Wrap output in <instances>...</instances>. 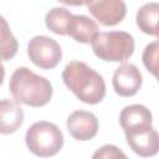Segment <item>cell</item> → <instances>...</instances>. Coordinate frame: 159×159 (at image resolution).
<instances>
[{
    "label": "cell",
    "instance_id": "cell-1",
    "mask_svg": "<svg viewBox=\"0 0 159 159\" xmlns=\"http://www.w3.org/2000/svg\"><path fill=\"white\" fill-rule=\"evenodd\" d=\"M66 87L83 103L97 104L106 96L103 77L82 61H71L62 71Z\"/></svg>",
    "mask_w": 159,
    "mask_h": 159
},
{
    "label": "cell",
    "instance_id": "cell-2",
    "mask_svg": "<svg viewBox=\"0 0 159 159\" xmlns=\"http://www.w3.org/2000/svg\"><path fill=\"white\" fill-rule=\"evenodd\" d=\"M9 89L14 99L30 107H43L52 98L51 82L27 67H19L10 77Z\"/></svg>",
    "mask_w": 159,
    "mask_h": 159
},
{
    "label": "cell",
    "instance_id": "cell-3",
    "mask_svg": "<svg viewBox=\"0 0 159 159\" xmlns=\"http://www.w3.org/2000/svg\"><path fill=\"white\" fill-rule=\"evenodd\" d=\"M91 45L94 55L107 62H124L134 51V39L125 31L98 32Z\"/></svg>",
    "mask_w": 159,
    "mask_h": 159
},
{
    "label": "cell",
    "instance_id": "cell-4",
    "mask_svg": "<svg viewBox=\"0 0 159 159\" xmlns=\"http://www.w3.org/2000/svg\"><path fill=\"white\" fill-rule=\"evenodd\" d=\"M25 142L27 149L34 155L48 158L56 155L62 149L63 134L56 124L40 120L27 129Z\"/></svg>",
    "mask_w": 159,
    "mask_h": 159
},
{
    "label": "cell",
    "instance_id": "cell-5",
    "mask_svg": "<svg viewBox=\"0 0 159 159\" xmlns=\"http://www.w3.org/2000/svg\"><path fill=\"white\" fill-rule=\"evenodd\" d=\"M27 55L31 62L37 67L51 70L60 63L62 58V50L56 40L45 35H39L29 41Z\"/></svg>",
    "mask_w": 159,
    "mask_h": 159
},
{
    "label": "cell",
    "instance_id": "cell-6",
    "mask_svg": "<svg viewBox=\"0 0 159 159\" xmlns=\"http://www.w3.org/2000/svg\"><path fill=\"white\" fill-rule=\"evenodd\" d=\"M129 148L140 157H153L158 153L159 138L152 124L138 125L124 130Z\"/></svg>",
    "mask_w": 159,
    "mask_h": 159
},
{
    "label": "cell",
    "instance_id": "cell-7",
    "mask_svg": "<svg viewBox=\"0 0 159 159\" xmlns=\"http://www.w3.org/2000/svg\"><path fill=\"white\" fill-rule=\"evenodd\" d=\"M84 4L91 15L103 26H116L127 14L123 0H86Z\"/></svg>",
    "mask_w": 159,
    "mask_h": 159
},
{
    "label": "cell",
    "instance_id": "cell-8",
    "mask_svg": "<svg viewBox=\"0 0 159 159\" xmlns=\"http://www.w3.org/2000/svg\"><path fill=\"white\" fill-rule=\"evenodd\" d=\"M143 82V77L138 67L133 63L120 65L113 75L112 84L117 94L122 97H132L137 94Z\"/></svg>",
    "mask_w": 159,
    "mask_h": 159
},
{
    "label": "cell",
    "instance_id": "cell-9",
    "mask_svg": "<svg viewBox=\"0 0 159 159\" xmlns=\"http://www.w3.org/2000/svg\"><path fill=\"white\" fill-rule=\"evenodd\" d=\"M68 133L81 142L89 140L96 137L98 132V119L97 117L87 111H75L72 112L66 122Z\"/></svg>",
    "mask_w": 159,
    "mask_h": 159
},
{
    "label": "cell",
    "instance_id": "cell-10",
    "mask_svg": "<svg viewBox=\"0 0 159 159\" xmlns=\"http://www.w3.org/2000/svg\"><path fill=\"white\" fill-rule=\"evenodd\" d=\"M24 122V111L19 102L0 99V134L15 133Z\"/></svg>",
    "mask_w": 159,
    "mask_h": 159
},
{
    "label": "cell",
    "instance_id": "cell-11",
    "mask_svg": "<svg viewBox=\"0 0 159 159\" xmlns=\"http://www.w3.org/2000/svg\"><path fill=\"white\" fill-rule=\"evenodd\" d=\"M98 34L97 24L86 15H72L67 26V35L77 42L91 43Z\"/></svg>",
    "mask_w": 159,
    "mask_h": 159
},
{
    "label": "cell",
    "instance_id": "cell-12",
    "mask_svg": "<svg viewBox=\"0 0 159 159\" xmlns=\"http://www.w3.org/2000/svg\"><path fill=\"white\" fill-rule=\"evenodd\" d=\"M153 117L150 111L143 104H130L122 109L119 114V123L123 130L138 125L152 124Z\"/></svg>",
    "mask_w": 159,
    "mask_h": 159
},
{
    "label": "cell",
    "instance_id": "cell-13",
    "mask_svg": "<svg viewBox=\"0 0 159 159\" xmlns=\"http://www.w3.org/2000/svg\"><path fill=\"white\" fill-rule=\"evenodd\" d=\"M158 19L159 5L158 2H147L137 12V25L147 35L158 36Z\"/></svg>",
    "mask_w": 159,
    "mask_h": 159
},
{
    "label": "cell",
    "instance_id": "cell-14",
    "mask_svg": "<svg viewBox=\"0 0 159 159\" xmlns=\"http://www.w3.org/2000/svg\"><path fill=\"white\" fill-rule=\"evenodd\" d=\"M19 48L17 40L12 35L7 21L0 15V61L11 60Z\"/></svg>",
    "mask_w": 159,
    "mask_h": 159
},
{
    "label": "cell",
    "instance_id": "cell-15",
    "mask_svg": "<svg viewBox=\"0 0 159 159\" xmlns=\"http://www.w3.org/2000/svg\"><path fill=\"white\" fill-rule=\"evenodd\" d=\"M73 14H71L65 7H53L51 9L45 17V24L47 29L57 35H67V26Z\"/></svg>",
    "mask_w": 159,
    "mask_h": 159
},
{
    "label": "cell",
    "instance_id": "cell-16",
    "mask_svg": "<svg viewBox=\"0 0 159 159\" xmlns=\"http://www.w3.org/2000/svg\"><path fill=\"white\" fill-rule=\"evenodd\" d=\"M158 51H159V46L157 41L147 45L143 51V63L145 68L154 76H157V70H158Z\"/></svg>",
    "mask_w": 159,
    "mask_h": 159
},
{
    "label": "cell",
    "instance_id": "cell-17",
    "mask_svg": "<svg viewBox=\"0 0 159 159\" xmlns=\"http://www.w3.org/2000/svg\"><path fill=\"white\" fill-rule=\"evenodd\" d=\"M127 158V155L119 150L116 145H112V144H106L103 145L102 148H99L94 154H93V158L94 159H98V158Z\"/></svg>",
    "mask_w": 159,
    "mask_h": 159
},
{
    "label": "cell",
    "instance_id": "cell-18",
    "mask_svg": "<svg viewBox=\"0 0 159 159\" xmlns=\"http://www.w3.org/2000/svg\"><path fill=\"white\" fill-rule=\"evenodd\" d=\"M65 5H71V6H81L86 2V0H57Z\"/></svg>",
    "mask_w": 159,
    "mask_h": 159
},
{
    "label": "cell",
    "instance_id": "cell-19",
    "mask_svg": "<svg viewBox=\"0 0 159 159\" xmlns=\"http://www.w3.org/2000/svg\"><path fill=\"white\" fill-rule=\"evenodd\" d=\"M4 78H5V67H4V65L0 61V86L4 82Z\"/></svg>",
    "mask_w": 159,
    "mask_h": 159
}]
</instances>
